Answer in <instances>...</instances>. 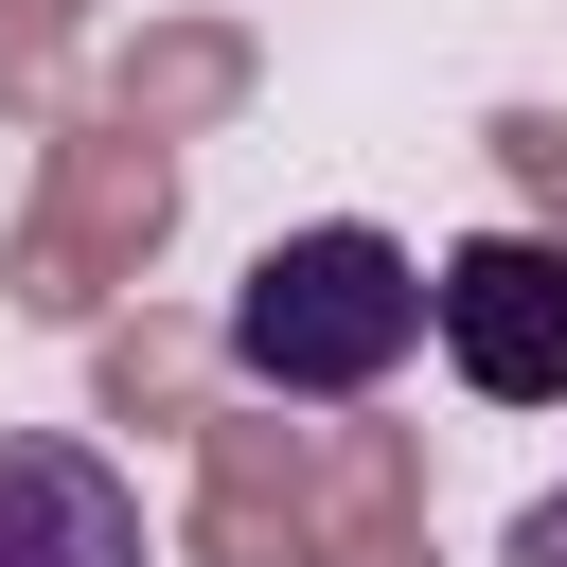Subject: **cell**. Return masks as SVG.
Instances as JSON below:
<instances>
[{
  "label": "cell",
  "instance_id": "7a4b0ae2",
  "mask_svg": "<svg viewBox=\"0 0 567 567\" xmlns=\"http://www.w3.org/2000/svg\"><path fill=\"white\" fill-rule=\"evenodd\" d=\"M177 213H195L177 142H159V124L71 106V124H35V195L0 213V301H18L35 337H89L106 301H142V284H159Z\"/></svg>",
  "mask_w": 567,
  "mask_h": 567
},
{
  "label": "cell",
  "instance_id": "9c48e42d",
  "mask_svg": "<svg viewBox=\"0 0 567 567\" xmlns=\"http://www.w3.org/2000/svg\"><path fill=\"white\" fill-rule=\"evenodd\" d=\"M478 159L532 230H567V106H478Z\"/></svg>",
  "mask_w": 567,
  "mask_h": 567
},
{
  "label": "cell",
  "instance_id": "52a82bcc",
  "mask_svg": "<svg viewBox=\"0 0 567 567\" xmlns=\"http://www.w3.org/2000/svg\"><path fill=\"white\" fill-rule=\"evenodd\" d=\"M0 567H142V478L71 425H0Z\"/></svg>",
  "mask_w": 567,
  "mask_h": 567
},
{
  "label": "cell",
  "instance_id": "6da1fadb",
  "mask_svg": "<svg viewBox=\"0 0 567 567\" xmlns=\"http://www.w3.org/2000/svg\"><path fill=\"white\" fill-rule=\"evenodd\" d=\"M213 354H230V390L372 408V390L425 354V248L372 230V213H301V230H266L248 284L213 301Z\"/></svg>",
  "mask_w": 567,
  "mask_h": 567
},
{
  "label": "cell",
  "instance_id": "5b68a950",
  "mask_svg": "<svg viewBox=\"0 0 567 567\" xmlns=\"http://www.w3.org/2000/svg\"><path fill=\"white\" fill-rule=\"evenodd\" d=\"M248 89H266V35L248 18H124L106 53H89V106L106 124H159V142H213V124H248Z\"/></svg>",
  "mask_w": 567,
  "mask_h": 567
},
{
  "label": "cell",
  "instance_id": "ba28073f",
  "mask_svg": "<svg viewBox=\"0 0 567 567\" xmlns=\"http://www.w3.org/2000/svg\"><path fill=\"white\" fill-rule=\"evenodd\" d=\"M213 390H230V354H213V319H177L159 284L89 319V425H124V443H195Z\"/></svg>",
  "mask_w": 567,
  "mask_h": 567
},
{
  "label": "cell",
  "instance_id": "277c9868",
  "mask_svg": "<svg viewBox=\"0 0 567 567\" xmlns=\"http://www.w3.org/2000/svg\"><path fill=\"white\" fill-rule=\"evenodd\" d=\"M177 567H301L319 549V408L284 390H213V425L177 443Z\"/></svg>",
  "mask_w": 567,
  "mask_h": 567
},
{
  "label": "cell",
  "instance_id": "8992f818",
  "mask_svg": "<svg viewBox=\"0 0 567 567\" xmlns=\"http://www.w3.org/2000/svg\"><path fill=\"white\" fill-rule=\"evenodd\" d=\"M301 567H443V514H425V425L372 408H319V549Z\"/></svg>",
  "mask_w": 567,
  "mask_h": 567
},
{
  "label": "cell",
  "instance_id": "30bf717a",
  "mask_svg": "<svg viewBox=\"0 0 567 567\" xmlns=\"http://www.w3.org/2000/svg\"><path fill=\"white\" fill-rule=\"evenodd\" d=\"M514 567H567V478H549V496H514Z\"/></svg>",
  "mask_w": 567,
  "mask_h": 567
},
{
  "label": "cell",
  "instance_id": "3957f363",
  "mask_svg": "<svg viewBox=\"0 0 567 567\" xmlns=\"http://www.w3.org/2000/svg\"><path fill=\"white\" fill-rule=\"evenodd\" d=\"M425 337L478 408H567V230L496 213V230L425 248Z\"/></svg>",
  "mask_w": 567,
  "mask_h": 567
},
{
  "label": "cell",
  "instance_id": "8fae6325",
  "mask_svg": "<svg viewBox=\"0 0 567 567\" xmlns=\"http://www.w3.org/2000/svg\"><path fill=\"white\" fill-rule=\"evenodd\" d=\"M106 0H0V35H89Z\"/></svg>",
  "mask_w": 567,
  "mask_h": 567
}]
</instances>
